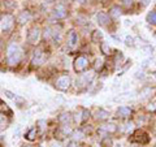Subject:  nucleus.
Returning a JSON list of instances; mask_svg holds the SVG:
<instances>
[{"label":"nucleus","instance_id":"f257e3e1","mask_svg":"<svg viewBox=\"0 0 156 147\" xmlns=\"http://www.w3.org/2000/svg\"><path fill=\"white\" fill-rule=\"evenodd\" d=\"M22 57V50L17 43H11L7 48V63L11 66L17 65Z\"/></svg>","mask_w":156,"mask_h":147},{"label":"nucleus","instance_id":"f03ea898","mask_svg":"<svg viewBox=\"0 0 156 147\" xmlns=\"http://www.w3.org/2000/svg\"><path fill=\"white\" fill-rule=\"evenodd\" d=\"M73 66H74V70L77 73H83L89 68V59L83 55L77 56L74 59V63H73Z\"/></svg>","mask_w":156,"mask_h":147},{"label":"nucleus","instance_id":"7ed1b4c3","mask_svg":"<svg viewBox=\"0 0 156 147\" xmlns=\"http://www.w3.org/2000/svg\"><path fill=\"white\" fill-rule=\"evenodd\" d=\"M70 83H72L70 77L68 76V74H64V76H60V77H58L57 80H56L55 86H56L57 90H60V91H66V90L70 87Z\"/></svg>","mask_w":156,"mask_h":147},{"label":"nucleus","instance_id":"20e7f679","mask_svg":"<svg viewBox=\"0 0 156 147\" xmlns=\"http://www.w3.org/2000/svg\"><path fill=\"white\" fill-rule=\"evenodd\" d=\"M39 39H41V29L37 26L31 27L27 34V42L30 43V45H37L39 42Z\"/></svg>","mask_w":156,"mask_h":147},{"label":"nucleus","instance_id":"39448f33","mask_svg":"<svg viewBox=\"0 0 156 147\" xmlns=\"http://www.w3.org/2000/svg\"><path fill=\"white\" fill-rule=\"evenodd\" d=\"M44 60H46V55H44V52H43V50H41V48L35 50V52H34V55H33V59H31L33 64L42 65L43 63H44Z\"/></svg>","mask_w":156,"mask_h":147},{"label":"nucleus","instance_id":"423d86ee","mask_svg":"<svg viewBox=\"0 0 156 147\" xmlns=\"http://www.w3.org/2000/svg\"><path fill=\"white\" fill-rule=\"evenodd\" d=\"M52 14H53V17L57 18V20L65 18L66 17V8H65V5H62V4H57V7H55Z\"/></svg>","mask_w":156,"mask_h":147},{"label":"nucleus","instance_id":"0eeeda50","mask_svg":"<svg viewBox=\"0 0 156 147\" xmlns=\"http://www.w3.org/2000/svg\"><path fill=\"white\" fill-rule=\"evenodd\" d=\"M13 23H14V18L11 16V14H5V16L3 17V22H2L3 30L4 31H9L13 27Z\"/></svg>","mask_w":156,"mask_h":147},{"label":"nucleus","instance_id":"6e6552de","mask_svg":"<svg viewBox=\"0 0 156 147\" xmlns=\"http://www.w3.org/2000/svg\"><path fill=\"white\" fill-rule=\"evenodd\" d=\"M31 13L29 11H22L21 13L17 16V22L20 23V25H25V23H27L29 21H31Z\"/></svg>","mask_w":156,"mask_h":147},{"label":"nucleus","instance_id":"1a4fd4ad","mask_svg":"<svg viewBox=\"0 0 156 147\" xmlns=\"http://www.w3.org/2000/svg\"><path fill=\"white\" fill-rule=\"evenodd\" d=\"M134 138H133V141H135V142H138V143H147L148 142V135H147V133H144L143 130H138V131H135V134L133 135Z\"/></svg>","mask_w":156,"mask_h":147},{"label":"nucleus","instance_id":"9d476101","mask_svg":"<svg viewBox=\"0 0 156 147\" xmlns=\"http://www.w3.org/2000/svg\"><path fill=\"white\" fill-rule=\"evenodd\" d=\"M131 108L130 107H126V106H122V107H120L119 109H117V116L121 117V119H126V117H129L131 116Z\"/></svg>","mask_w":156,"mask_h":147},{"label":"nucleus","instance_id":"9b49d317","mask_svg":"<svg viewBox=\"0 0 156 147\" xmlns=\"http://www.w3.org/2000/svg\"><path fill=\"white\" fill-rule=\"evenodd\" d=\"M77 42H78L77 33L74 30H70L69 33H68V45H69L70 47H74L77 45Z\"/></svg>","mask_w":156,"mask_h":147},{"label":"nucleus","instance_id":"f8f14e48","mask_svg":"<svg viewBox=\"0 0 156 147\" xmlns=\"http://www.w3.org/2000/svg\"><path fill=\"white\" fill-rule=\"evenodd\" d=\"M96 18H98V22H99L100 25H108V22H109V16L105 12H99Z\"/></svg>","mask_w":156,"mask_h":147},{"label":"nucleus","instance_id":"ddd939ff","mask_svg":"<svg viewBox=\"0 0 156 147\" xmlns=\"http://www.w3.org/2000/svg\"><path fill=\"white\" fill-rule=\"evenodd\" d=\"M108 117H109V112H108V111H105V109H103V108L98 109V111H96V113H95V119H96V120H99V121L107 120Z\"/></svg>","mask_w":156,"mask_h":147},{"label":"nucleus","instance_id":"4468645a","mask_svg":"<svg viewBox=\"0 0 156 147\" xmlns=\"http://www.w3.org/2000/svg\"><path fill=\"white\" fill-rule=\"evenodd\" d=\"M9 125V119L7 117V115L4 112L0 111V130H4L7 129Z\"/></svg>","mask_w":156,"mask_h":147},{"label":"nucleus","instance_id":"2eb2a0df","mask_svg":"<svg viewBox=\"0 0 156 147\" xmlns=\"http://www.w3.org/2000/svg\"><path fill=\"white\" fill-rule=\"evenodd\" d=\"M117 130V126L113 124V122H107L100 128V131H105V133H115Z\"/></svg>","mask_w":156,"mask_h":147},{"label":"nucleus","instance_id":"dca6fc26","mask_svg":"<svg viewBox=\"0 0 156 147\" xmlns=\"http://www.w3.org/2000/svg\"><path fill=\"white\" fill-rule=\"evenodd\" d=\"M103 41V33L100 30H94L91 33V42L92 43H99Z\"/></svg>","mask_w":156,"mask_h":147},{"label":"nucleus","instance_id":"f3484780","mask_svg":"<svg viewBox=\"0 0 156 147\" xmlns=\"http://www.w3.org/2000/svg\"><path fill=\"white\" fill-rule=\"evenodd\" d=\"M37 133H38V128H30L26 131L25 138L27 141H34V139H35V137H37Z\"/></svg>","mask_w":156,"mask_h":147},{"label":"nucleus","instance_id":"a211bd4d","mask_svg":"<svg viewBox=\"0 0 156 147\" xmlns=\"http://www.w3.org/2000/svg\"><path fill=\"white\" fill-rule=\"evenodd\" d=\"M121 8L120 7H117V5H115V7H112L111 8V11H109V14L112 17H115V18H117V17H120L121 16Z\"/></svg>","mask_w":156,"mask_h":147},{"label":"nucleus","instance_id":"6ab92c4d","mask_svg":"<svg viewBox=\"0 0 156 147\" xmlns=\"http://www.w3.org/2000/svg\"><path fill=\"white\" fill-rule=\"evenodd\" d=\"M147 22L151 25H156V11H151L147 14Z\"/></svg>","mask_w":156,"mask_h":147},{"label":"nucleus","instance_id":"aec40b11","mask_svg":"<svg viewBox=\"0 0 156 147\" xmlns=\"http://www.w3.org/2000/svg\"><path fill=\"white\" fill-rule=\"evenodd\" d=\"M58 121L66 125L68 122L70 121V113H68V112H65V113H61V115H60V117H58Z\"/></svg>","mask_w":156,"mask_h":147},{"label":"nucleus","instance_id":"412c9836","mask_svg":"<svg viewBox=\"0 0 156 147\" xmlns=\"http://www.w3.org/2000/svg\"><path fill=\"white\" fill-rule=\"evenodd\" d=\"M72 137H73V139L74 141H81L85 137V134H83V131L82 130H76V131H73L72 133Z\"/></svg>","mask_w":156,"mask_h":147},{"label":"nucleus","instance_id":"4be33fe9","mask_svg":"<svg viewBox=\"0 0 156 147\" xmlns=\"http://www.w3.org/2000/svg\"><path fill=\"white\" fill-rule=\"evenodd\" d=\"M100 50H101V53H104V55H109L111 53V47H109V45H107V43H101Z\"/></svg>","mask_w":156,"mask_h":147},{"label":"nucleus","instance_id":"5701e85b","mask_svg":"<svg viewBox=\"0 0 156 147\" xmlns=\"http://www.w3.org/2000/svg\"><path fill=\"white\" fill-rule=\"evenodd\" d=\"M101 68H103V60H101V59H98V60L95 61L94 69H95L96 72H99V70H101Z\"/></svg>","mask_w":156,"mask_h":147},{"label":"nucleus","instance_id":"b1692460","mask_svg":"<svg viewBox=\"0 0 156 147\" xmlns=\"http://www.w3.org/2000/svg\"><path fill=\"white\" fill-rule=\"evenodd\" d=\"M4 5H5V8H8V9H13L14 5H16V3H14L13 0H4Z\"/></svg>","mask_w":156,"mask_h":147},{"label":"nucleus","instance_id":"393cba45","mask_svg":"<svg viewBox=\"0 0 156 147\" xmlns=\"http://www.w3.org/2000/svg\"><path fill=\"white\" fill-rule=\"evenodd\" d=\"M90 117V111H87V109H82V122H85L87 119Z\"/></svg>","mask_w":156,"mask_h":147},{"label":"nucleus","instance_id":"a878e982","mask_svg":"<svg viewBox=\"0 0 156 147\" xmlns=\"http://www.w3.org/2000/svg\"><path fill=\"white\" fill-rule=\"evenodd\" d=\"M125 45H126V46H129V47H133V46H134V39L131 38V37H126V39H125Z\"/></svg>","mask_w":156,"mask_h":147},{"label":"nucleus","instance_id":"bb28decb","mask_svg":"<svg viewBox=\"0 0 156 147\" xmlns=\"http://www.w3.org/2000/svg\"><path fill=\"white\" fill-rule=\"evenodd\" d=\"M52 37V29L51 27H46L44 29V38H51Z\"/></svg>","mask_w":156,"mask_h":147},{"label":"nucleus","instance_id":"cd10ccee","mask_svg":"<svg viewBox=\"0 0 156 147\" xmlns=\"http://www.w3.org/2000/svg\"><path fill=\"white\" fill-rule=\"evenodd\" d=\"M5 95H7V98H9V99H16L17 98L12 91H9V90H5Z\"/></svg>","mask_w":156,"mask_h":147},{"label":"nucleus","instance_id":"c85d7f7f","mask_svg":"<svg viewBox=\"0 0 156 147\" xmlns=\"http://www.w3.org/2000/svg\"><path fill=\"white\" fill-rule=\"evenodd\" d=\"M134 3V0H122V4L125 7H131Z\"/></svg>","mask_w":156,"mask_h":147},{"label":"nucleus","instance_id":"c756f323","mask_svg":"<svg viewBox=\"0 0 156 147\" xmlns=\"http://www.w3.org/2000/svg\"><path fill=\"white\" fill-rule=\"evenodd\" d=\"M133 126H134V124L133 122H128V124H126V131H129V130H133Z\"/></svg>","mask_w":156,"mask_h":147},{"label":"nucleus","instance_id":"7c9ffc66","mask_svg":"<svg viewBox=\"0 0 156 147\" xmlns=\"http://www.w3.org/2000/svg\"><path fill=\"white\" fill-rule=\"evenodd\" d=\"M103 145H107V146H111V145H112V141H111L109 138H105V139L103 141Z\"/></svg>","mask_w":156,"mask_h":147},{"label":"nucleus","instance_id":"2f4dec72","mask_svg":"<svg viewBox=\"0 0 156 147\" xmlns=\"http://www.w3.org/2000/svg\"><path fill=\"white\" fill-rule=\"evenodd\" d=\"M68 147H78V145H77L76 141H73V142H70V143L68 145Z\"/></svg>","mask_w":156,"mask_h":147},{"label":"nucleus","instance_id":"473e14b6","mask_svg":"<svg viewBox=\"0 0 156 147\" xmlns=\"http://www.w3.org/2000/svg\"><path fill=\"white\" fill-rule=\"evenodd\" d=\"M52 147H61L60 145H57V143H55V145H52Z\"/></svg>","mask_w":156,"mask_h":147},{"label":"nucleus","instance_id":"72a5a7b5","mask_svg":"<svg viewBox=\"0 0 156 147\" xmlns=\"http://www.w3.org/2000/svg\"><path fill=\"white\" fill-rule=\"evenodd\" d=\"M47 3H52V2H55V0H46Z\"/></svg>","mask_w":156,"mask_h":147},{"label":"nucleus","instance_id":"f704fd0d","mask_svg":"<svg viewBox=\"0 0 156 147\" xmlns=\"http://www.w3.org/2000/svg\"><path fill=\"white\" fill-rule=\"evenodd\" d=\"M99 2H101V3H105V2H108V0H99Z\"/></svg>","mask_w":156,"mask_h":147},{"label":"nucleus","instance_id":"c9c22d12","mask_svg":"<svg viewBox=\"0 0 156 147\" xmlns=\"http://www.w3.org/2000/svg\"><path fill=\"white\" fill-rule=\"evenodd\" d=\"M77 2H80V3H83V2H85V0H77Z\"/></svg>","mask_w":156,"mask_h":147},{"label":"nucleus","instance_id":"e433bc0d","mask_svg":"<svg viewBox=\"0 0 156 147\" xmlns=\"http://www.w3.org/2000/svg\"><path fill=\"white\" fill-rule=\"evenodd\" d=\"M154 76H155V78H156V72H155V73H154Z\"/></svg>","mask_w":156,"mask_h":147}]
</instances>
